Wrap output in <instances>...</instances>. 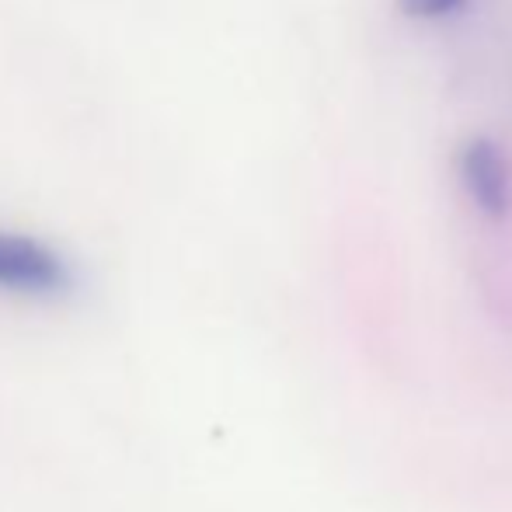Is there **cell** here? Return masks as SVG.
<instances>
[{
    "label": "cell",
    "instance_id": "1",
    "mask_svg": "<svg viewBox=\"0 0 512 512\" xmlns=\"http://www.w3.org/2000/svg\"><path fill=\"white\" fill-rule=\"evenodd\" d=\"M81 286L67 251L25 230L0 227V293L35 304H60Z\"/></svg>",
    "mask_w": 512,
    "mask_h": 512
},
{
    "label": "cell",
    "instance_id": "2",
    "mask_svg": "<svg viewBox=\"0 0 512 512\" xmlns=\"http://www.w3.org/2000/svg\"><path fill=\"white\" fill-rule=\"evenodd\" d=\"M457 178L474 206L492 220L512 209V168L509 154L492 136H467L457 147Z\"/></svg>",
    "mask_w": 512,
    "mask_h": 512
},
{
    "label": "cell",
    "instance_id": "3",
    "mask_svg": "<svg viewBox=\"0 0 512 512\" xmlns=\"http://www.w3.org/2000/svg\"><path fill=\"white\" fill-rule=\"evenodd\" d=\"M467 0H398V7L415 21H439L450 18L453 11H460Z\"/></svg>",
    "mask_w": 512,
    "mask_h": 512
}]
</instances>
